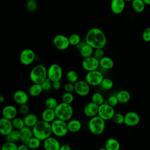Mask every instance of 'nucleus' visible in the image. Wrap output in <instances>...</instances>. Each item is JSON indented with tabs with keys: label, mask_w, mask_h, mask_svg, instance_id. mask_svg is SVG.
Instances as JSON below:
<instances>
[{
	"label": "nucleus",
	"mask_w": 150,
	"mask_h": 150,
	"mask_svg": "<svg viewBox=\"0 0 150 150\" xmlns=\"http://www.w3.org/2000/svg\"><path fill=\"white\" fill-rule=\"evenodd\" d=\"M86 42L94 49L104 48L107 44V38L104 32L98 28H93L86 33Z\"/></svg>",
	"instance_id": "f257e3e1"
},
{
	"label": "nucleus",
	"mask_w": 150,
	"mask_h": 150,
	"mask_svg": "<svg viewBox=\"0 0 150 150\" xmlns=\"http://www.w3.org/2000/svg\"><path fill=\"white\" fill-rule=\"evenodd\" d=\"M33 135L42 141H43L47 137L51 136L52 133L51 123L43 120L38 121L32 128Z\"/></svg>",
	"instance_id": "f03ea898"
},
{
	"label": "nucleus",
	"mask_w": 150,
	"mask_h": 150,
	"mask_svg": "<svg viewBox=\"0 0 150 150\" xmlns=\"http://www.w3.org/2000/svg\"><path fill=\"white\" fill-rule=\"evenodd\" d=\"M56 118L65 121L71 119L73 115V108L70 104L60 103L54 108Z\"/></svg>",
	"instance_id": "7ed1b4c3"
},
{
	"label": "nucleus",
	"mask_w": 150,
	"mask_h": 150,
	"mask_svg": "<svg viewBox=\"0 0 150 150\" xmlns=\"http://www.w3.org/2000/svg\"><path fill=\"white\" fill-rule=\"evenodd\" d=\"M47 69L43 64L34 66L29 73V79L33 83L41 84L47 77Z\"/></svg>",
	"instance_id": "20e7f679"
},
{
	"label": "nucleus",
	"mask_w": 150,
	"mask_h": 150,
	"mask_svg": "<svg viewBox=\"0 0 150 150\" xmlns=\"http://www.w3.org/2000/svg\"><path fill=\"white\" fill-rule=\"evenodd\" d=\"M88 127L92 134L94 135H101L105 129V120L98 115H95L90 118L88 123Z\"/></svg>",
	"instance_id": "39448f33"
},
{
	"label": "nucleus",
	"mask_w": 150,
	"mask_h": 150,
	"mask_svg": "<svg viewBox=\"0 0 150 150\" xmlns=\"http://www.w3.org/2000/svg\"><path fill=\"white\" fill-rule=\"evenodd\" d=\"M52 133L57 137H63L66 135L68 131L67 121L56 118L51 122Z\"/></svg>",
	"instance_id": "423d86ee"
},
{
	"label": "nucleus",
	"mask_w": 150,
	"mask_h": 150,
	"mask_svg": "<svg viewBox=\"0 0 150 150\" xmlns=\"http://www.w3.org/2000/svg\"><path fill=\"white\" fill-rule=\"evenodd\" d=\"M104 78L103 74L98 70L87 71L85 76V80L91 86H97L100 85L102 80Z\"/></svg>",
	"instance_id": "0eeeda50"
},
{
	"label": "nucleus",
	"mask_w": 150,
	"mask_h": 150,
	"mask_svg": "<svg viewBox=\"0 0 150 150\" xmlns=\"http://www.w3.org/2000/svg\"><path fill=\"white\" fill-rule=\"evenodd\" d=\"M47 78L52 81L60 80L63 77L62 67L56 63L52 64L47 68Z\"/></svg>",
	"instance_id": "6e6552de"
},
{
	"label": "nucleus",
	"mask_w": 150,
	"mask_h": 150,
	"mask_svg": "<svg viewBox=\"0 0 150 150\" xmlns=\"http://www.w3.org/2000/svg\"><path fill=\"white\" fill-rule=\"evenodd\" d=\"M36 58L35 52L29 48L23 49L19 54V61L24 66H29L33 63Z\"/></svg>",
	"instance_id": "1a4fd4ad"
},
{
	"label": "nucleus",
	"mask_w": 150,
	"mask_h": 150,
	"mask_svg": "<svg viewBox=\"0 0 150 150\" xmlns=\"http://www.w3.org/2000/svg\"><path fill=\"white\" fill-rule=\"evenodd\" d=\"M115 113L114 107L105 102L99 105L97 115L105 121L111 120Z\"/></svg>",
	"instance_id": "9d476101"
},
{
	"label": "nucleus",
	"mask_w": 150,
	"mask_h": 150,
	"mask_svg": "<svg viewBox=\"0 0 150 150\" xmlns=\"http://www.w3.org/2000/svg\"><path fill=\"white\" fill-rule=\"evenodd\" d=\"M53 44L54 46L59 50H64L70 45L69 37L62 34H57L54 36Z\"/></svg>",
	"instance_id": "9b49d317"
},
{
	"label": "nucleus",
	"mask_w": 150,
	"mask_h": 150,
	"mask_svg": "<svg viewBox=\"0 0 150 150\" xmlns=\"http://www.w3.org/2000/svg\"><path fill=\"white\" fill-rule=\"evenodd\" d=\"M82 67L87 71L97 70L100 67L99 60L94 56L84 58L81 63Z\"/></svg>",
	"instance_id": "f8f14e48"
},
{
	"label": "nucleus",
	"mask_w": 150,
	"mask_h": 150,
	"mask_svg": "<svg viewBox=\"0 0 150 150\" xmlns=\"http://www.w3.org/2000/svg\"><path fill=\"white\" fill-rule=\"evenodd\" d=\"M90 91V86L86 80H80L74 83V92L78 96L84 97Z\"/></svg>",
	"instance_id": "ddd939ff"
},
{
	"label": "nucleus",
	"mask_w": 150,
	"mask_h": 150,
	"mask_svg": "<svg viewBox=\"0 0 150 150\" xmlns=\"http://www.w3.org/2000/svg\"><path fill=\"white\" fill-rule=\"evenodd\" d=\"M76 46L80 56L83 59L93 56L94 49L88 45L85 40H81Z\"/></svg>",
	"instance_id": "4468645a"
},
{
	"label": "nucleus",
	"mask_w": 150,
	"mask_h": 150,
	"mask_svg": "<svg viewBox=\"0 0 150 150\" xmlns=\"http://www.w3.org/2000/svg\"><path fill=\"white\" fill-rule=\"evenodd\" d=\"M140 122V117L134 111H129L124 115V124L128 127H134Z\"/></svg>",
	"instance_id": "2eb2a0df"
},
{
	"label": "nucleus",
	"mask_w": 150,
	"mask_h": 150,
	"mask_svg": "<svg viewBox=\"0 0 150 150\" xmlns=\"http://www.w3.org/2000/svg\"><path fill=\"white\" fill-rule=\"evenodd\" d=\"M43 146L46 150H60L61 144L56 138L50 136L43 141Z\"/></svg>",
	"instance_id": "dca6fc26"
},
{
	"label": "nucleus",
	"mask_w": 150,
	"mask_h": 150,
	"mask_svg": "<svg viewBox=\"0 0 150 150\" xmlns=\"http://www.w3.org/2000/svg\"><path fill=\"white\" fill-rule=\"evenodd\" d=\"M13 128L12 120L3 117L0 119V132L2 135H7L13 129Z\"/></svg>",
	"instance_id": "f3484780"
},
{
	"label": "nucleus",
	"mask_w": 150,
	"mask_h": 150,
	"mask_svg": "<svg viewBox=\"0 0 150 150\" xmlns=\"http://www.w3.org/2000/svg\"><path fill=\"white\" fill-rule=\"evenodd\" d=\"M125 7V0H112L110 4V9L115 15L121 13Z\"/></svg>",
	"instance_id": "a211bd4d"
},
{
	"label": "nucleus",
	"mask_w": 150,
	"mask_h": 150,
	"mask_svg": "<svg viewBox=\"0 0 150 150\" xmlns=\"http://www.w3.org/2000/svg\"><path fill=\"white\" fill-rule=\"evenodd\" d=\"M13 100L18 104H26L29 100V96L25 91L18 90L13 94Z\"/></svg>",
	"instance_id": "6ab92c4d"
},
{
	"label": "nucleus",
	"mask_w": 150,
	"mask_h": 150,
	"mask_svg": "<svg viewBox=\"0 0 150 150\" xmlns=\"http://www.w3.org/2000/svg\"><path fill=\"white\" fill-rule=\"evenodd\" d=\"M98 107L99 105L93 101H90L84 106L83 112L86 116L90 118L93 117L98 114Z\"/></svg>",
	"instance_id": "aec40b11"
},
{
	"label": "nucleus",
	"mask_w": 150,
	"mask_h": 150,
	"mask_svg": "<svg viewBox=\"0 0 150 150\" xmlns=\"http://www.w3.org/2000/svg\"><path fill=\"white\" fill-rule=\"evenodd\" d=\"M17 114L18 110L12 105H7L5 106L2 110V117L11 120L17 117Z\"/></svg>",
	"instance_id": "412c9836"
},
{
	"label": "nucleus",
	"mask_w": 150,
	"mask_h": 150,
	"mask_svg": "<svg viewBox=\"0 0 150 150\" xmlns=\"http://www.w3.org/2000/svg\"><path fill=\"white\" fill-rule=\"evenodd\" d=\"M21 141L22 143L27 144L28 141L34 137L32 128L25 126L20 129Z\"/></svg>",
	"instance_id": "4be33fe9"
},
{
	"label": "nucleus",
	"mask_w": 150,
	"mask_h": 150,
	"mask_svg": "<svg viewBox=\"0 0 150 150\" xmlns=\"http://www.w3.org/2000/svg\"><path fill=\"white\" fill-rule=\"evenodd\" d=\"M41 117L42 120L51 123L56 118L54 109L46 108L42 111Z\"/></svg>",
	"instance_id": "5701e85b"
},
{
	"label": "nucleus",
	"mask_w": 150,
	"mask_h": 150,
	"mask_svg": "<svg viewBox=\"0 0 150 150\" xmlns=\"http://www.w3.org/2000/svg\"><path fill=\"white\" fill-rule=\"evenodd\" d=\"M67 124L69 132L71 133L79 132L82 127L81 122L77 119H70L67 122Z\"/></svg>",
	"instance_id": "b1692460"
},
{
	"label": "nucleus",
	"mask_w": 150,
	"mask_h": 150,
	"mask_svg": "<svg viewBox=\"0 0 150 150\" xmlns=\"http://www.w3.org/2000/svg\"><path fill=\"white\" fill-rule=\"evenodd\" d=\"M100 67L104 70H110L114 65L113 60L108 56H104L99 60Z\"/></svg>",
	"instance_id": "393cba45"
},
{
	"label": "nucleus",
	"mask_w": 150,
	"mask_h": 150,
	"mask_svg": "<svg viewBox=\"0 0 150 150\" xmlns=\"http://www.w3.org/2000/svg\"><path fill=\"white\" fill-rule=\"evenodd\" d=\"M43 91L41 84L33 83L28 88V94L32 97H37L40 95Z\"/></svg>",
	"instance_id": "a878e982"
},
{
	"label": "nucleus",
	"mask_w": 150,
	"mask_h": 150,
	"mask_svg": "<svg viewBox=\"0 0 150 150\" xmlns=\"http://www.w3.org/2000/svg\"><path fill=\"white\" fill-rule=\"evenodd\" d=\"M23 120L25 126L30 128H33L39 121L38 117L33 113H28V114L24 115Z\"/></svg>",
	"instance_id": "bb28decb"
},
{
	"label": "nucleus",
	"mask_w": 150,
	"mask_h": 150,
	"mask_svg": "<svg viewBox=\"0 0 150 150\" xmlns=\"http://www.w3.org/2000/svg\"><path fill=\"white\" fill-rule=\"evenodd\" d=\"M104 148L105 150H119L120 148V144L116 139L110 138L105 141Z\"/></svg>",
	"instance_id": "cd10ccee"
},
{
	"label": "nucleus",
	"mask_w": 150,
	"mask_h": 150,
	"mask_svg": "<svg viewBox=\"0 0 150 150\" xmlns=\"http://www.w3.org/2000/svg\"><path fill=\"white\" fill-rule=\"evenodd\" d=\"M116 96L118 98L119 103L122 104H125L128 103L131 98L130 93L128 91L125 90H122L119 91L117 93Z\"/></svg>",
	"instance_id": "c85d7f7f"
},
{
	"label": "nucleus",
	"mask_w": 150,
	"mask_h": 150,
	"mask_svg": "<svg viewBox=\"0 0 150 150\" xmlns=\"http://www.w3.org/2000/svg\"><path fill=\"white\" fill-rule=\"evenodd\" d=\"M5 140L6 141H11L16 142L21 141V132L20 130L17 129H13L9 134L5 136Z\"/></svg>",
	"instance_id": "c756f323"
},
{
	"label": "nucleus",
	"mask_w": 150,
	"mask_h": 150,
	"mask_svg": "<svg viewBox=\"0 0 150 150\" xmlns=\"http://www.w3.org/2000/svg\"><path fill=\"white\" fill-rule=\"evenodd\" d=\"M131 5L133 10L137 13L142 12L145 8V4L142 0H132Z\"/></svg>",
	"instance_id": "7c9ffc66"
},
{
	"label": "nucleus",
	"mask_w": 150,
	"mask_h": 150,
	"mask_svg": "<svg viewBox=\"0 0 150 150\" xmlns=\"http://www.w3.org/2000/svg\"><path fill=\"white\" fill-rule=\"evenodd\" d=\"M66 78L68 82L75 83L79 80V76L76 71L73 70H69L66 74Z\"/></svg>",
	"instance_id": "2f4dec72"
},
{
	"label": "nucleus",
	"mask_w": 150,
	"mask_h": 150,
	"mask_svg": "<svg viewBox=\"0 0 150 150\" xmlns=\"http://www.w3.org/2000/svg\"><path fill=\"white\" fill-rule=\"evenodd\" d=\"M41 140H40L39 139L34 136L28 141V142L26 144L29 147V149H36L40 147L41 145Z\"/></svg>",
	"instance_id": "473e14b6"
},
{
	"label": "nucleus",
	"mask_w": 150,
	"mask_h": 150,
	"mask_svg": "<svg viewBox=\"0 0 150 150\" xmlns=\"http://www.w3.org/2000/svg\"><path fill=\"white\" fill-rule=\"evenodd\" d=\"M91 101L96 103L98 105H100L104 103V97L103 95L98 92L94 93L92 94L91 97Z\"/></svg>",
	"instance_id": "72a5a7b5"
},
{
	"label": "nucleus",
	"mask_w": 150,
	"mask_h": 150,
	"mask_svg": "<svg viewBox=\"0 0 150 150\" xmlns=\"http://www.w3.org/2000/svg\"><path fill=\"white\" fill-rule=\"evenodd\" d=\"M12 122L13 126V128L15 129H17L20 130L23 127L25 126V122L23 120V118H22L21 117H16L13 120H12Z\"/></svg>",
	"instance_id": "f704fd0d"
},
{
	"label": "nucleus",
	"mask_w": 150,
	"mask_h": 150,
	"mask_svg": "<svg viewBox=\"0 0 150 150\" xmlns=\"http://www.w3.org/2000/svg\"><path fill=\"white\" fill-rule=\"evenodd\" d=\"M57 100L56 98L53 97H49L47 98L45 101V105L46 108L54 109L58 104Z\"/></svg>",
	"instance_id": "c9c22d12"
},
{
	"label": "nucleus",
	"mask_w": 150,
	"mask_h": 150,
	"mask_svg": "<svg viewBox=\"0 0 150 150\" xmlns=\"http://www.w3.org/2000/svg\"><path fill=\"white\" fill-rule=\"evenodd\" d=\"M100 86L104 90H111L113 87L114 83H113V81L111 79L107 78V77H104L103 79V80H102V81L100 84Z\"/></svg>",
	"instance_id": "e433bc0d"
},
{
	"label": "nucleus",
	"mask_w": 150,
	"mask_h": 150,
	"mask_svg": "<svg viewBox=\"0 0 150 150\" xmlns=\"http://www.w3.org/2000/svg\"><path fill=\"white\" fill-rule=\"evenodd\" d=\"M18 145L16 142L11 141H5L1 146L2 150H18Z\"/></svg>",
	"instance_id": "4c0bfd02"
},
{
	"label": "nucleus",
	"mask_w": 150,
	"mask_h": 150,
	"mask_svg": "<svg viewBox=\"0 0 150 150\" xmlns=\"http://www.w3.org/2000/svg\"><path fill=\"white\" fill-rule=\"evenodd\" d=\"M69 40L70 45L77 46L81 41V37L77 33H73L69 37Z\"/></svg>",
	"instance_id": "58836bf2"
},
{
	"label": "nucleus",
	"mask_w": 150,
	"mask_h": 150,
	"mask_svg": "<svg viewBox=\"0 0 150 150\" xmlns=\"http://www.w3.org/2000/svg\"><path fill=\"white\" fill-rule=\"evenodd\" d=\"M62 102L71 104L74 101V96L73 95L72 93L64 91L62 96Z\"/></svg>",
	"instance_id": "ea45409f"
},
{
	"label": "nucleus",
	"mask_w": 150,
	"mask_h": 150,
	"mask_svg": "<svg viewBox=\"0 0 150 150\" xmlns=\"http://www.w3.org/2000/svg\"><path fill=\"white\" fill-rule=\"evenodd\" d=\"M113 122L116 124H124V115L120 112H115L112 118Z\"/></svg>",
	"instance_id": "a19ab883"
},
{
	"label": "nucleus",
	"mask_w": 150,
	"mask_h": 150,
	"mask_svg": "<svg viewBox=\"0 0 150 150\" xmlns=\"http://www.w3.org/2000/svg\"><path fill=\"white\" fill-rule=\"evenodd\" d=\"M43 91H49L52 88V81L47 77L41 83Z\"/></svg>",
	"instance_id": "79ce46f5"
},
{
	"label": "nucleus",
	"mask_w": 150,
	"mask_h": 150,
	"mask_svg": "<svg viewBox=\"0 0 150 150\" xmlns=\"http://www.w3.org/2000/svg\"><path fill=\"white\" fill-rule=\"evenodd\" d=\"M106 103H108L111 106L114 107L116 105H117V104H118L119 101L118 100V98H117L116 95H112V96H110L108 98Z\"/></svg>",
	"instance_id": "37998d69"
},
{
	"label": "nucleus",
	"mask_w": 150,
	"mask_h": 150,
	"mask_svg": "<svg viewBox=\"0 0 150 150\" xmlns=\"http://www.w3.org/2000/svg\"><path fill=\"white\" fill-rule=\"evenodd\" d=\"M142 39L145 42H150V27L146 28L142 33Z\"/></svg>",
	"instance_id": "c03bdc74"
},
{
	"label": "nucleus",
	"mask_w": 150,
	"mask_h": 150,
	"mask_svg": "<svg viewBox=\"0 0 150 150\" xmlns=\"http://www.w3.org/2000/svg\"><path fill=\"white\" fill-rule=\"evenodd\" d=\"M96 58L100 60L104 56V48H97V49H94L93 54Z\"/></svg>",
	"instance_id": "a18cd8bd"
},
{
	"label": "nucleus",
	"mask_w": 150,
	"mask_h": 150,
	"mask_svg": "<svg viewBox=\"0 0 150 150\" xmlns=\"http://www.w3.org/2000/svg\"><path fill=\"white\" fill-rule=\"evenodd\" d=\"M29 110H30L29 107L27 104V103L19 105V111L21 114H22L23 115H25L28 114V113H29Z\"/></svg>",
	"instance_id": "49530a36"
},
{
	"label": "nucleus",
	"mask_w": 150,
	"mask_h": 150,
	"mask_svg": "<svg viewBox=\"0 0 150 150\" xmlns=\"http://www.w3.org/2000/svg\"><path fill=\"white\" fill-rule=\"evenodd\" d=\"M26 9L29 12H34L37 9V4L36 3V1H28L26 5Z\"/></svg>",
	"instance_id": "de8ad7c7"
},
{
	"label": "nucleus",
	"mask_w": 150,
	"mask_h": 150,
	"mask_svg": "<svg viewBox=\"0 0 150 150\" xmlns=\"http://www.w3.org/2000/svg\"><path fill=\"white\" fill-rule=\"evenodd\" d=\"M64 91L65 92L69 93H72L74 91V84L70 82H67L64 86Z\"/></svg>",
	"instance_id": "09e8293b"
},
{
	"label": "nucleus",
	"mask_w": 150,
	"mask_h": 150,
	"mask_svg": "<svg viewBox=\"0 0 150 150\" xmlns=\"http://www.w3.org/2000/svg\"><path fill=\"white\" fill-rule=\"evenodd\" d=\"M62 87V83L60 80L52 81V88L55 90H59Z\"/></svg>",
	"instance_id": "8fccbe9b"
},
{
	"label": "nucleus",
	"mask_w": 150,
	"mask_h": 150,
	"mask_svg": "<svg viewBox=\"0 0 150 150\" xmlns=\"http://www.w3.org/2000/svg\"><path fill=\"white\" fill-rule=\"evenodd\" d=\"M71 147L70 146V145L67 144H63L61 145L60 146V150H71Z\"/></svg>",
	"instance_id": "3c124183"
},
{
	"label": "nucleus",
	"mask_w": 150,
	"mask_h": 150,
	"mask_svg": "<svg viewBox=\"0 0 150 150\" xmlns=\"http://www.w3.org/2000/svg\"><path fill=\"white\" fill-rule=\"evenodd\" d=\"M29 147L26 144L22 143V144L18 145V150H28Z\"/></svg>",
	"instance_id": "603ef678"
},
{
	"label": "nucleus",
	"mask_w": 150,
	"mask_h": 150,
	"mask_svg": "<svg viewBox=\"0 0 150 150\" xmlns=\"http://www.w3.org/2000/svg\"><path fill=\"white\" fill-rule=\"evenodd\" d=\"M5 100V97L2 95L0 96V103H3Z\"/></svg>",
	"instance_id": "864d4df0"
},
{
	"label": "nucleus",
	"mask_w": 150,
	"mask_h": 150,
	"mask_svg": "<svg viewBox=\"0 0 150 150\" xmlns=\"http://www.w3.org/2000/svg\"><path fill=\"white\" fill-rule=\"evenodd\" d=\"M145 5H150V0H142Z\"/></svg>",
	"instance_id": "5fc2aeb1"
},
{
	"label": "nucleus",
	"mask_w": 150,
	"mask_h": 150,
	"mask_svg": "<svg viewBox=\"0 0 150 150\" xmlns=\"http://www.w3.org/2000/svg\"><path fill=\"white\" fill-rule=\"evenodd\" d=\"M125 2L127 1V2H132V0H125Z\"/></svg>",
	"instance_id": "6e6d98bb"
},
{
	"label": "nucleus",
	"mask_w": 150,
	"mask_h": 150,
	"mask_svg": "<svg viewBox=\"0 0 150 150\" xmlns=\"http://www.w3.org/2000/svg\"><path fill=\"white\" fill-rule=\"evenodd\" d=\"M28 1H36V0H28Z\"/></svg>",
	"instance_id": "4d7b16f0"
}]
</instances>
